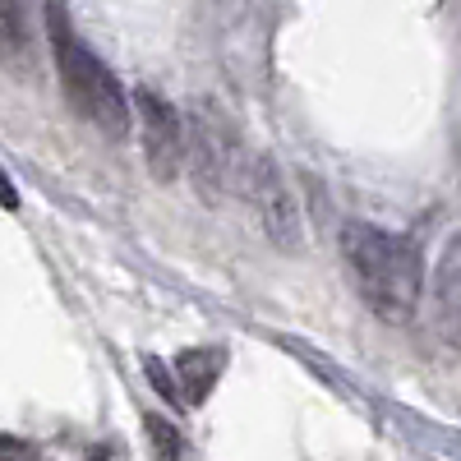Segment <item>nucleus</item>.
I'll list each match as a JSON object with an SVG mask.
<instances>
[{
  "mask_svg": "<svg viewBox=\"0 0 461 461\" xmlns=\"http://www.w3.org/2000/svg\"><path fill=\"white\" fill-rule=\"evenodd\" d=\"M221 369H226V351H221V346H189V351L176 356V369H171L176 393H185L189 406H203L212 397V388H217Z\"/></svg>",
  "mask_w": 461,
  "mask_h": 461,
  "instance_id": "6",
  "label": "nucleus"
},
{
  "mask_svg": "<svg viewBox=\"0 0 461 461\" xmlns=\"http://www.w3.org/2000/svg\"><path fill=\"white\" fill-rule=\"evenodd\" d=\"M0 65H10V69H23L28 65L23 0H0Z\"/></svg>",
  "mask_w": 461,
  "mask_h": 461,
  "instance_id": "7",
  "label": "nucleus"
},
{
  "mask_svg": "<svg viewBox=\"0 0 461 461\" xmlns=\"http://www.w3.org/2000/svg\"><path fill=\"white\" fill-rule=\"evenodd\" d=\"M245 189H249V203H254V212L263 221V236L273 240L277 249L295 254L300 240H304V221H300V203L291 194L282 167L273 158H254V167L245 176Z\"/></svg>",
  "mask_w": 461,
  "mask_h": 461,
  "instance_id": "4",
  "label": "nucleus"
},
{
  "mask_svg": "<svg viewBox=\"0 0 461 461\" xmlns=\"http://www.w3.org/2000/svg\"><path fill=\"white\" fill-rule=\"evenodd\" d=\"M438 295H443V332L447 341H456V245H447L443 254V267H438Z\"/></svg>",
  "mask_w": 461,
  "mask_h": 461,
  "instance_id": "9",
  "label": "nucleus"
},
{
  "mask_svg": "<svg viewBox=\"0 0 461 461\" xmlns=\"http://www.w3.org/2000/svg\"><path fill=\"white\" fill-rule=\"evenodd\" d=\"M341 254L351 263V282L360 300L383 323H411L425 295V263L406 236H393L383 226L351 221L341 236Z\"/></svg>",
  "mask_w": 461,
  "mask_h": 461,
  "instance_id": "1",
  "label": "nucleus"
},
{
  "mask_svg": "<svg viewBox=\"0 0 461 461\" xmlns=\"http://www.w3.org/2000/svg\"><path fill=\"white\" fill-rule=\"evenodd\" d=\"M84 461H125V456H121V447H111V443H102V447H93V452H88Z\"/></svg>",
  "mask_w": 461,
  "mask_h": 461,
  "instance_id": "13",
  "label": "nucleus"
},
{
  "mask_svg": "<svg viewBox=\"0 0 461 461\" xmlns=\"http://www.w3.org/2000/svg\"><path fill=\"white\" fill-rule=\"evenodd\" d=\"M0 461H42L37 456V447L19 434H0Z\"/></svg>",
  "mask_w": 461,
  "mask_h": 461,
  "instance_id": "11",
  "label": "nucleus"
},
{
  "mask_svg": "<svg viewBox=\"0 0 461 461\" xmlns=\"http://www.w3.org/2000/svg\"><path fill=\"white\" fill-rule=\"evenodd\" d=\"M143 374H148V383H152V388H158L162 397H171V402H176V378H171V365H167V360L143 356Z\"/></svg>",
  "mask_w": 461,
  "mask_h": 461,
  "instance_id": "10",
  "label": "nucleus"
},
{
  "mask_svg": "<svg viewBox=\"0 0 461 461\" xmlns=\"http://www.w3.org/2000/svg\"><path fill=\"white\" fill-rule=\"evenodd\" d=\"M134 111H139V134H143V162L152 171L158 185H171L185 167V125H180V111L158 97L152 88L134 93Z\"/></svg>",
  "mask_w": 461,
  "mask_h": 461,
  "instance_id": "5",
  "label": "nucleus"
},
{
  "mask_svg": "<svg viewBox=\"0 0 461 461\" xmlns=\"http://www.w3.org/2000/svg\"><path fill=\"white\" fill-rule=\"evenodd\" d=\"M143 438H148L152 461H189L185 434L171 425L167 415H158V411H148V415H143Z\"/></svg>",
  "mask_w": 461,
  "mask_h": 461,
  "instance_id": "8",
  "label": "nucleus"
},
{
  "mask_svg": "<svg viewBox=\"0 0 461 461\" xmlns=\"http://www.w3.org/2000/svg\"><path fill=\"white\" fill-rule=\"evenodd\" d=\"M47 37H51L60 88H65L69 106L79 111L93 130H102L106 139H125L130 134V102H125L121 84H115V74L74 37L60 5H47Z\"/></svg>",
  "mask_w": 461,
  "mask_h": 461,
  "instance_id": "2",
  "label": "nucleus"
},
{
  "mask_svg": "<svg viewBox=\"0 0 461 461\" xmlns=\"http://www.w3.org/2000/svg\"><path fill=\"white\" fill-rule=\"evenodd\" d=\"M0 208H10V212L19 208V189H14V180L5 171H0Z\"/></svg>",
  "mask_w": 461,
  "mask_h": 461,
  "instance_id": "12",
  "label": "nucleus"
},
{
  "mask_svg": "<svg viewBox=\"0 0 461 461\" xmlns=\"http://www.w3.org/2000/svg\"><path fill=\"white\" fill-rule=\"evenodd\" d=\"M185 125V167L189 176H194V189L199 199H221V189L230 185V176H236L240 158H236V139H230V130L221 125V115L212 106H194V115Z\"/></svg>",
  "mask_w": 461,
  "mask_h": 461,
  "instance_id": "3",
  "label": "nucleus"
}]
</instances>
